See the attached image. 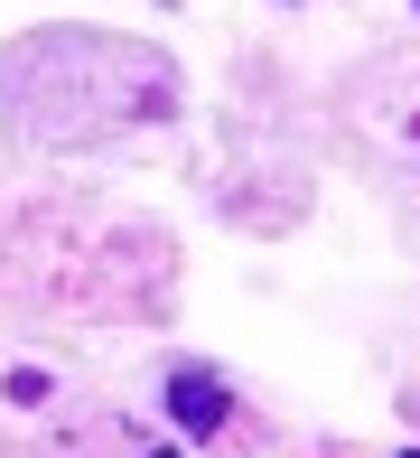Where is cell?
<instances>
[{
	"label": "cell",
	"instance_id": "cell-1",
	"mask_svg": "<svg viewBox=\"0 0 420 458\" xmlns=\"http://www.w3.org/2000/svg\"><path fill=\"white\" fill-rule=\"evenodd\" d=\"M168 411L187 421V440H215V430H224V411H234V403H224V384H215L206 365H178V374H168Z\"/></svg>",
	"mask_w": 420,
	"mask_h": 458
},
{
	"label": "cell",
	"instance_id": "cell-2",
	"mask_svg": "<svg viewBox=\"0 0 420 458\" xmlns=\"http://www.w3.org/2000/svg\"><path fill=\"white\" fill-rule=\"evenodd\" d=\"M402 458H420V449H402Z\"/></svg>",
	"mask_w": 420,
	"mask_h": 458
}]
</instances>
